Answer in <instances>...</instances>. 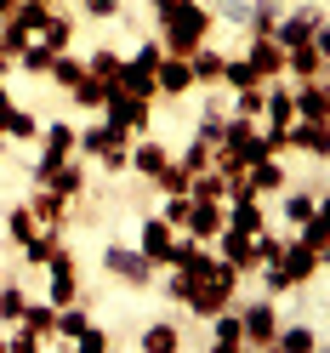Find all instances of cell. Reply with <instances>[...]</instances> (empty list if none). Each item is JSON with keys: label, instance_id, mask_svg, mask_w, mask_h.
<instances>
[{"label": "cell", "instance_id": "cell-27", "mask_svg": "<svg viewBox=\"0 0 330 353\" xmlns=\"http://www.w3.org/2000/svg\"><path fill=\"white\" fill-rule=\"evenodd\" d=\"M120 69H125V52H120V46H97L92 57H85V74H97V80H108V85L120 80Z\"/></svg>", "mask_w": 330, "mask_h": 353}, {"label": "cell", "instance_id": "cell-42", "mask_svg": "<svg viewBox=\"0 0 330 353\" xmlns=\"http://www.w3.org/2000/svg\"><path fill=\"white\" fill-rule=\"evenodd\" d=\"M262 97H268V85H245V92H234V114L262 120Z\"/></svg>", "mask_w": 330, "mask_h": 353}, {"label": "cell", "instance_id": "cell-18", "mask_svg": "<svg viewBox=\"0 0 330 353\" xmlns=\"http://www.w3.org/2000/svg\"><path fill=\"white\" fill-rule=\"evenodd\" d=\"M285 74H291V80H324V46H319V40L291 46V52H285Z\"/></svg>", "mask_w": 330, "mask_h": 353}, {"label": "cell", "instance_id": "cell-26", "mask_svg": "<svg viewBox=\"0 0 330 353\" xmlns=\"http://www.w3.org/2000/svg\"><path fill=\"white\" fill-rule=\"evenodd\" d=\"M114 85H120V92H131V97H148V103L160 97V85H154V69H143V63H131V57H125V69H120Z\"/></svg>", "mask_w": 330, "mask_h": 353}, {"label": "cell", "instance_id": "cell-24", "mask_svg": "<svg viewBox=\"0 0 330 353\" xmlns=\"http://www.w3.org/2000/svg\"><path fill=\"white\" fill-rule=\"evenodd\" d=\"M205 325H211V347H216V353H234V347H245V336H239V314H234V307L211 314Z\"/></svg>", "mask_w": 330, "mask_h": 353}, {"label": "cell", "instance_id": "cell-53", "mask_svg": "<svg viewBox=\"0 0 330 353\" xmlns=\"http://www.w3.org/2000/svg\"><path fill=\"white\" fill-rule=\"evenodd\" d=\"M274 23H279V12H274V6H262V12L251 17V29H256V34H274Z\"/></svg>", "mask_w": 330, "mask_h": 353}, {"label": "cell", "instance_id": "cell-32", "mask_svg": "<svg viewBox=\"0 0 330 353\" xmlns=\"http://www.w3.org/2000/svg\"><path fill=\"white\" fill-rule=\"evenodd\" d=\"M34 228H40V223H34V211H29V205H12V211H6V239H12L17 251L34 239Z\"/></svg>", "mask_w": 330, "mask_h": 353}, {"label": "cell", "instance_id": "cell-58", "mask_svg": "<svg viewBox=\"0 0 330 353\" xmlns=\"http://www.w3.org/2000/svg\"><path fill=\"white\" fill-rule=\"evenodd\" d=\"M0 347H6V336H0Z\"/></svg>", "mask_w": 330, "mask_h": 353}, {"label": "cell", "instance_id": "cell-31", "mask_svg": "<svg viewBox=\"0 0 330 353\" xmlns=\"http://www.w3.org/2000/svg\"><path fill=\"white\" fill-rule=\"evenodd\" d=\"M165 160H171L165 143H137V148H131V171H137V176H154Z\"/></svg>", "mask_w": 330, "mask_h": 353}, {"label": "cell", "instance_id": "cell-6", "mask_svg": "<svg viewBox=\"0 0 330 353\" xmlns=\"http://www.w3.org/2000/svg\"><path fill=\"white\" fill-rule=\"evenodd\" d=\"M52 307H69V302H80V262H74V251H69V239L52 251Z\"/></svg>", "mask_w": 330, "mask_h": 353}, {"label": "cell", "instance_id": "cell-54", "mask_svg": "<svg viewBox=\"0 0 330 353\" xmlns=\"http://www.w3.org/2000/svg\"><path fill=\"white\" fill-rule=\"evenodd\" d=\"M6 120H12V92H6V80H0V137H6Z\"/></svg>", "mask_w": 330, "mask_h": 353}, {"label": "cell", "instance_id": "cell-16", "mask_svg": "<svg viewBox=\"0 0 330 353\" xmlns=\"http://www.w3.org/2000/svg\"><path fill=\"white\" fill-rule=\"evenodd\" d=\"M154 85H160V97H188L194 92V74H188V57H160L154 63Z\"/></svg>", "mask_w": 330, "mask_h": 353}, {"label": "cell", "instance_id": "cell-2", "mask_svg": "<svg viewBox=\"0 0 330 353\" xmlns=\"http://www.w3.org/2000/svg\"><path fill=\"white\" fill-rule=\"evenodd\" d=\"M234 291H239V274H234V262L216 256L211 268L194 279V296H188V314L194 319H211V314H223V307H234Z\"/></svg>", "mask_w": 330, "mask_h": 353}, {"label": "cell", "instance_id": "cell-37", "mask_svg": "<svg viewBox=\"0 0 330 353\" xmlns=\"http://www.w3.org/2000/svg\"><path fill=\"white\" fill-rule=\"evenodd\" d=\"M274 347H285V353H313L319 336H313L307 325H291V330H274Z\"/></svg>", "mask_w": 330, "mask_h": 353}, {"label": "cell", "instance_id": "cell-50", "mask_svg": "<svg viewBox=\"0 0 330 353\" xmlns=\"http://www.w3.org/2000/svg\"><path fill=\"white\" fill-rule=\"evenodd\" d=\"M160 57H165V46H160V40H143V46L131 52V63H143V69H154Z\"/></svg>", "mask_w": 330, "mask_h": 353}, {"label": "cell", "instance_id": "cell-59", "mask_svg": "<svg viewBox=\"0 0 330 353\" xmlns=\"http://www.w3.org/2000/svg\"><path fill=\"white\" fill-rule=\"evenodd\" d=\"M46 6H52V0H46Z\"/></svg>", "mask_w": 330, "mask_h": 353}, {"label": "cell", "instance_id": "cell-13", "mask_svg": "<svg viewBox=\"0 0 330 353\" xmlns=\"http://www.w3.org/2000/svg\"><path fill=\"white\" fill-rule=\"evenodd\" d=\"M319 29H324V12H296V17H285V23H274V40H279V46L285 52H291V46H307V40H319Z\"/></svg>", "mask_w": 330, "mask_h": 353}, {"label": "cell", "instance_id": "cell-40", "mask_svg": "<svg viewBox=\"0 0 330 353\" xmlns=\"http://www.w3.org/2000/svg\"><path fill=\"white\" fill-rule=\"evenodd\" d=\"M52 46H40V40H29V52H17V69H23V74H46L52 69Z\"/></svg>", "mask_w": 330, "mask_h": 353}, {"label": "cell", "instance_id": "cell-17", "mask_svg": "<svg viewBox=\"0 0 330 353\" xmlns=\"http://www.w3.org/2000/svg\"><path fill=\"white\" fill-rule=\"evenodd\" d=\"M171 245H177V228H171L165 223V216H148V223H143V256L154 262V268H165V262H171Z\"/></svg>", "mask_w": 330, "mask_h": 353}, {"label": "cell", "instance_id": "cell-46", "mask_svg": "<svg viewBox=\"0 0 330 353\" xmlns=\"http://www.w3.org/2000/svg\"><path fill=\"white\" fill-rule=\"evenodd\" d=\"M46 12H52L46 0H17V12H12V17H17L23 29H40V17H46Z\"/></svg>", "mask_w": 330, "mask_h": 353}, {"label": "cell", "instance_id": "cell-33", "mask_svg": "<svg viewBox=\"0 0 330 353\" xmlns=\"http://www.w3.org/2000/svg\"><path fill=\"white\" fill-rule=\"evenodd\" d=\"M80 74H85V57H74V52H57V57H52V69H46V80L63 85V92H69Z\"/></svg>", "mask_w": 330, "mask_h": 353}, {"label": "cell", "instance_id": "cell-55", "mask_svg": "<svg viewBox=\"0 0 330 353\" xmlns=\"http://www.w3.org/2000/svg\"><path fill=\"white\" fill-rule=\"evenodd\" d=\"M148 6H154V17H165L171 6H177V0H148Z\"/></svg>", "mask_w": 330, "mask_h": 353}, {"label": "cell", "instance_id": "cell-1", "mask_svg": "<svg viewBox=\"0 0 330 353\" xmlns=\"http://www.w3.org/2000/svg\"><path fill=\"white\" fill-rule=\"evenodd\" d=\"M205 34H211V12L200 6V0H177L165 17H160V46L165 57H194L205 46Z\"/></svg>", "mask_w": 330, "mask_h": 353}, {"label": "cell", "instance_id": "cell-3", "mask_svg": "<svg viewBox=\"0 0 330 353\" xmlns=\"http://www.w3.org/2000/svg\"><path fill=\"white\" fill-rule=\"evenodd\" d=\"M17 325H23V330H17V336H12L6 347H17V353H34L40 342H52V336H57V307H52V302H29L23 314H17Z\"/></svg>", "mask_w": 330, "mask_h": 353}, {"label": "cell", "instance_id": "cell-56", "mask_svg": "<svg viewBox=\"0 0 330 353\" xmlns=\"http://www.w3.org/2000/svg\"><path fill=\"white\" fill-rule=\"evenodd\" d=\"M6 74H12V52L0 46V80H6Z\"/></svg>", "mask_w": 330, "mask_h": 353}, {"label": "cell", "instance_id": "cell-45", "mask_svg": "<svg viewBox=\"0 0 330 353\" xmlns=\"http://www.w3.org/2000/svg\"><path fill=\"white\" fill-rule=\"evenodd\" d=\"M97 160H103V171H108V176H120V171H131V148H125V143H108Z\"/></svg>", "mask_w": 330, "mask_h": 353}, {"label": "cell", "instance_id": "cell-28", "mask_svg": "<svg viewBox=\"0 0 330 353\" xmlns=\"http://www.w3.org/2000/svg\"><path fill=\"white\" fill-rule=\"evenodd\" d=\"M188 74H194V92H200V85H216V80H223V52H194L188 57Z\"/></svg>", "mask_w": 330, "mask_h": 353}, {"label": "cell", "instance_id": "cell-36", "mask_svg": "<svg viewBox=\"0 0 330 353\" xmlns=\"http://www.w3.org/2000/svg\"><path fill=\"white\" fill-rule=\"evenodd\" d=\"M216 85H228V92H245V85H262V80H256V69H251L245 57H223V80H216Z\"/></svg>", "mask_w": 330, "mask_h": 353}, {"label": "cell", "instance_id": "cell-29", "mask_svg": "<svg viewBox=\"0 0 330 353\" xmlns=\"http://www.w3.org/2000/svg\"><path fill=\"white\" fill-rule=\"evenodd\" d=\"M63 234H69V228H46V234H34L29 245H23V262H29V268H46V262H52V251L63 245Z\"/></svg>", "mask_w": 330, "mask_h": 353}, {"label": "cell", "instance_id": "cell-12", "mask_svg": "<svg viewBox=\"0 0 330 353\" xmlns=\"http://www.w3.org/2000/svg\"><path fill=\"white\" fill-rule=\"evenodd\" d=\"M245 63L256 69L262 85H268V80H285V46H279L274 34H256V40H251V52H245Z\"/></svg>", "mask_w": 330, "mask_h": 353}, {"label": "cell", "instance_id": "cell-19", "mask_svg": "<svg viewBox=\"0 0 330 353\" xmlns=\"http://www.w3.org/2000/svg\"><path fill=\"white\" fill-rule=\"evenodd\" d=\"M223 228L262 234V228H268V205H262V200H228V205H223Z\"/></svg>", "mask_w": 330, "mask_h": 353}, {"label": "cell", "instance_id": "cell-49", "mask_svg": "<svg viewBox=\"0 0 330 353\" xmlns=\"http://www.w3.org/2000/svg\"><path fill=\"white\" fill-rule=\"evenodd\" d=\"M188 205H194L188 194H165V211H160V216H165L171 228H183V216H188Z\"/></svg>", "mask_w": 330, "mask_h": 353}, {"label": "cell", "instance_id": "cell-41", "mask_svg": "<svg viewBox=\"0 0 330 353\" xmlns=\"http://www.w3.org/2000/svg\"><path fill=\"white\" fill-rule=\"evenodd\" d=\"M313 211H319V194H291V200H285V223H291V228H302Z\"/></svg>", "mask_w": 330, "mask_h": 353}, {"label": "cell", "instance_id": "cell-22", "mask_svg": "<svg viewBox=\"0 0 330 353\" xmlns=\"http://www.w3.org/2000/svg\"><path fill=\"white\" fill-rule=\"evenodd\" d=\"M245 183H251V194H256V200H268L274 188H291V171H285L279 160H256V165L245 171Z\"/></svg>", "mask_w": 330, "mask_h": 353}, {"label": "cell", "instance_id": "cell-8", "mask_svg": "<svg viewBox=\"0 0 330 353\" xmlns=\"http://www.w3.org/2000/svg\"><path fill=\"white\" fill-rule=\"evenodd\" d=\"M274 330H279V314H274L268 296L251 302L245 314H239V336H245V347H274Z\"/></svg>", "mask_w": 330, "mask_h": 353}, {"label": "cell", "instance_id": "cell-21", "mask_svg": "<svg viewBox=\"0 0 330 353\" xmlns=\"http://www.w3.org/2000/svg\"><path fill=\"white\" fill-rule=\"evenodd\" d=\"M216 262V251L205 245V239H177V245H171V262L165 268H188V274H205Z\"/></svg>", "mask_w": 330, "mask_h": 353}, {"label": "cell", "instance_id": "cell-35", "mask_svg": "<svg viewBox=\"0 0 330 353\" xmlns=\"http://www.w3.org/2000/svg\"><path fill=\"white\" fill-rule=\"evenodd\" d=\"M183 347V330L177 325H148L143 330V353H177Z\"/></svg>", "mask_w": 330, "mask_h": 353}, {"label": "cell", "instance_id": "cell-20", "mask_svg": "<svg viewBox=\"0 0 330 353\" xmlns=\"http://www.w3.org/2000/svg\"><path fill=\"white\" fill-rule=\"evenodd\" d=\"M46 188L63 194V200H80V194H85V160H80V154H69V160L46 176Z\"/></svg>", "mask_w": 330, "mask_h": 353}, {"label": "cell", "instance_id": "cell-47", "mask_svg": "<svg viewBox=\"0 0 330 353\" xmlns=\"http://www.w3.org/2000/svg\"><path fill=\"white\" fill-rule=\"evenodd\" d=\"M34 131H40V125H34V114H23V108H12V120H6V137H17V143H29Z\"/></svg>", "mask_w": 330, "mask_h": 353}, {"label": "cell", "instance_id": "cell-9", "mask_svg": "<svg viewBox=\"0 0 330 353\" xmlns=\"http://www.w3.org/2000/svg\"><path fill=\"white\" fill-rule=\"evenodd\" d=\"M211 245H216V256H223V262H234V274H239V279H256V274H262V268H256V251H251V234L223 228Z\"/></svg>", "mask_w": 330, "mask_h": 353}, {"label": "cell", "instance_id": "cell-10", "mask_svg": "<svg viewBox=\"0 0 330 353\" xmlns=\"http://www.w3.org/2000/svg\"><path fill=\"white\" fill-rule=\"evenodd\" d=\"M285 148L307 154V160H324V154H330V125L324 120H291V125H285Z\"/></svg>", "mask_w": 330, "mask_h": 353}, {"label": "cell", "instance_id": "cell-15", "mask_svg": "<svg viewBox=\"0 0 330 353\" xmlns=\"http://www.w3.org/2000/svg\"><path fill=\"white\" fill-rule=\"evenodd\" d=\"M23 205L34 211V223H40V228H69V200H63V194H52L46 183H34V194H29Z\"/></svg>", "mask_w": 330, "mask_h": 353}, {"label": "cell", "instance_id": "cell-11", "mask_svg": "<svg viewBox=\"0 0 330 353\" xmlns=\"http://www.w3.org/2000/svg\"><path fill=\"white\" fill-rule=\"evenodd\" d=\"M177 234H188V239H205V245H211V239L223 234V200H194Z\"/></svg>", "mask_w": 330, "mask_h": 353}, {"label": "cell", "instance_id": "cell-48", "mask_svg": "<svg viewBox=\"0 0 330 353\" xmlns=\"http://www.w3.org/2000/svg\"><path fill=\"white\" fill-rule=\"evenodd\" d=\"M74 347H80V353H103V347H108V330H97L92 319H85V330L74 336Z\"/></svg>", "mask_w": 330, "mask_h": 353}, {"label": "cell", "instance_id": "cell-52", "mask_svg": "<svg viewBox=\"0 0 330 353\" xmlns=\"http://www.w3.org/2000/svg\"><path fill=\"white\" fill-rule=\"evenodd\" d=\"M80 6H85V17H114L120 0H80Z\"/></svg>", "mask_w": 330, "mask_h": 353}, {"label": "cell", "instance_id": "cell-43", "mask_svg": "<svg viewBox=\"0 0 330 353\" xmlns=\"http://www.w3.org/2000/svg\"><path fill=\"white\" fill-rule=\"evenodd\" d=\"M194 279H200V274H188V268H171V279H165V296L177 302V307H188V296H194Z\"/></svg>", "mask_w": 330, "mask_h": 353}, {"label": "cell", "instance_id": "cell-14", "mask_svg": "<svg viewBox=\"0 0 330 353\" xmlns=\"http://www.w3.org/2000/svg\"><path fill=\"white\" fill-rule=\"evenodd\" d=\"M291 103H296V120H324L330 125V85L324 80H296Z\"/></svg>", "mask_w": 330, "mask_h": 353}, {"label": "cell", "instance_id": "cell-4", "mask_svg": "<svg viewBox=\"0 0 330 353\" xmlns=\"http://www.w3.org/2000/svg\"><path fill=\"white\" fill-rule=\"evenodd\" d=\"M148 114H154V103L148 97H131V92H108V103H103V120L114 125V131H125V137H137V131H148Z\"/></svg>", "mask_w": 330, "mask_h": 353}, {"label": "cell", "instance_id": "cell-51", "mask_svg": "<svg viewBox=\"0 0 330 353\" xmlns=\"http://www.w3.org/2000/svg\"><path fill=\"white\" fill-rule=\"evenodd\" d=\"M223 120H228L223 108H205V120H200V137H211V143H216V137H223Z\"/></svg>", "mask_w": 330, "mask_h": 353}, {"label": "cell", "instance_id": "cell-38", "mask_svg": "<svg viewBox=\"0 0 330 353\" xmlns=\"http://www.w3.org/2000/svg\"><path fill=\"white\" fill-rule=\"evenodd\" d=\"M29 40H34V29H23L17 17H0V46L12 52V63H17V52H29Z\"/></svg>", "mask_w": 330, "mask_h": 353}, {"label": "cell", "instance_id": "cell-30", "mask_svg": "<svg viewBox=\"0 0 330 353\" xmlns=\"http://www.w3.org/2000/svg\"><path fill=\"white\" fill-rule=\"evenodd\" d=\"M108 92H114V85L97 80V74H80V80L69 85V97H74L80 108H103V103H108Z\"/></svg>", "mask_w": 330, "mask_h": 353}, {"label": "cell", "instance_id": "cell-23", "mask_svg": "<svg viewBox=\"0 0 330 353\" xmlns=\"http://www.w3.org/2000/svg\"><path fill=\"white\" fill-rule=\"evenodd\" d=\"M40 46H52V52H69L74 46V17H63V12H46L40 17V29H34Z\"/></svg>", "mask_w": 330, "mask_h": 353}, {"label": "cell", "instance_id": "cell-57", "mask_svg": "<svg viewBox=\"0 0 330 353\" xmlns=\"http://www.w3.org/2000/svg\"><path fill=\"white\" fill-rule=\"evenodd\" d=\"M17 12V0H0V17H12Z\"/></svg>", "mask_w": 330, "mask_h": 353}, {"label": "cell", "instance_id": "cell-25", "mask_svg": "<svg viewBox=\"0 0 330 353\" xmlns=\"http://www.w3.org/2000/svg\"><path fill=\"white\" fill-rule=\"evenodd\" d=\"M108 143H125V131H114L108 120H103V125H85V131H80V143H74V154H80V160H97Z\"/></svg>", "mask_w": 330, "mask_h": 353}, {"label": "cell", "instance_id": "cell-5", "mask_svg": "<svg viewBox=\"0 0 330 353\" xmlns=\"http://www.w3.org/2000/svg\"><path fill=\"white\" fill-rule=\"evenodd\" d=\"M74 143H80V131H74L69 120H52V125H46V148H40V160H34V183H46V176L74 154Z\"/></svg>", "mask_w": 330, "mask_h": 353}, {"label": "cell", "instance_id": "cell-44", "mask_svg": "<svg viewBox=\"0 0 330 353\" xmlns=\"http://www.w3.org/2000/svg\"><path fill=\"white\" fill-rule=\"evenodd\" d=\"M29 307V296L17 291V285H0V325H17V314Z\"/></svg>", "mask_w": 330, "mask_h": 353}, {"label": "cell", "instance_id": "cell-7", "mask_svg": "<svg viewBox=\"0 0 330 353\" xmlns=\"http://www.w3.org/2000/svg\"><path fill=\"white\" fill-rule=\"evenodd\" d=\"M103 268L114 274V279H125V285H154V274H160L143 251H125V245H108L103 251Z\"/></svg>", "mask_w": 330, "mask_h": 353}, {"label": "cell", "instance_id": "cell-34", "mask_svg": "<svg viewBox=\"0 0 330 353\" xmlns=\"http://www.w3.org/2000/svg\"><path fill=\"white\" fill-rule=\"evenodd\" d=\"M148 188H154V194H188V171H183L177 160H165L160 171L148 176Z\"/></svg>", "mask_w": 330, "mask_h": 353}, {"label": "cell", "instance_id": "cell-39", "mask_svg": "<svg viewBox=\"0 0 330 353\" xmlns=\"http://www.w3.org/2000/svg\"><path fill=\"white\" fill-rule=\"evenodd\" d=\"M211 148H216L211 137H194V143H188V154H183L177 165H183L188 176H200V171H211Z\"/></svg>", "mask_w": 330, "mask_h": 353}]
</instances>
